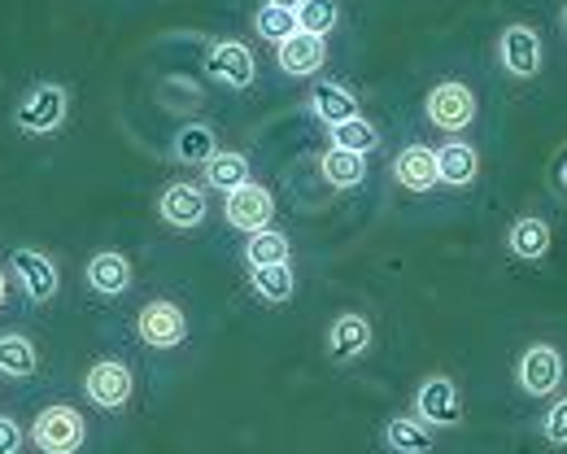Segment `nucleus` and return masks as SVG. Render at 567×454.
<instances>
[{
    "label": "nucleus",
    "instance_id": "nucleus-1",
    "mask_svg": "<svg viewBox=\"0 0 567 454\" xmlns=\"http://www.w3.org/2000/svg\"><path fill=\"white\" fill-rule=\"evenodd\" d=\"M27 442L35 454H79L87 446V415L74 402H49L35 411Z\"/></svg>",
    "mask_w": 567,
    "mask_h": 454
},
{
    "label": "nucleus",
    "instance_id": "nucleus-2",
    "mask_svg": "<svg viewBox=\"0 0 567 454\" xmlns=\"http://www.w3.org/2000/svg\"><path fill=\"white\" fill-rule=\"evenodd\" d=\"M79 384H83V398H87L96 411H105V415L127 411L132 398H136V372H132V363H127V359H114V354L92 359Z\"/></svg>",
    "mask_w": 567,
    "mask_h": 454
},
{
    "label": "nucleus",
    "instance_id": "nucleus-3",
    "mask_svg": "<svg viewBox=\"0 0 567 454\" xmlns=\"http://www.w3.org/2000/svg\"><path fill=\"white\" fill-rule=\"evenodd\" d=\"M71 114V92L62 83H35L18 105H13V123L22 136H53L66 127Z\"/></svg>",
    "mask_w": 567,
    "mask_h": 454
},
{
    "label": "nucleus",
    "instance_id": "nucleus-4",
    "mask_svg": "<svg viewBox=\"0 0 567 454\" xmlns=\"http://www.w3.org/2000/svg\"><path fill=\"white\" fill-rule=\"evenodd\" d=\"M9 280H18V289L27 293V302H35V306L53 302L58 289H62V271H58L53 254L31 249V245L9 249Z\"/></svg>",
    "mask_w": 567,
    "mask_h": 454
},
{
    "label": "nucleus",
    "instance_id": "nucleus-5",
    "mask_svg": "<svg viewBox=\"0 0 567 454\" xmlns=\"http://www.w3.org/2000/svg\"><path fill=\"white\" fill-rule=\"evenodd\" d=\"M136 337L148 350H179L188 337V314L171 298H153L136 310Z\"/></svg>",
    "mask_w": 567,
    "mask_h": 454
},
{
    "label": "nucleus",
    "instance_id": "nucleus-6",
    "mask_svg": "<svg viewBox=\"0 0 567 454\" xmlns=\"http://www.w3.org/2000/svg\"><path fill=\"white\" fill-rule=\"evenodd\" d=\"M424 110H427V123H432L436 132L458 136V132L472 127V118H476V96H472L467 83L445 79V83H436V87L427 92Z\"/></svg>",
    "mask_w": 567,
    "mask_h": 454
},
{
    "label": "nucleus",
    "instance_id": "nucleus-7",
    "mask_svg": "<svg viewBox=\"0 0 567 454\" xmlns=\"http://www.w3.org/2000/svg\"><path fill=\"white\" fill-rule=\"evenodd\" d=\"M415 420L427 429H454L463 420V389L450 376H427L415 389Z\"/></svg>",
    "mask_w": 567,
    "mask_h": 454
},
{
    "label": "nucleus",
    "instance_id": "nucleus-8",
    "mask_svg": "<svg viewBox=\"0 0 567 454\" xmlns=\"http://www.w3.org/2000/svg\"><path fill=\"white\" fill-rule=\"evenodd\" d=\"M515 380H519V389L528 398H550L564 384V354L555 345H546V341L528 345L524 359H519V368H515Z\"/></svg>",
    "mask_w": 567,
    "mask_h": 454
},
{
    "label": "nucleus",
    "instance_id": "nucleus-9",
    "mask_svg": "<svg viewBox=\"0 0 567 454\" xmlns=\"http://www.w3.org/2000/svg\"><path fill=\"white\" fill-rule=\"evenodd\" d=\"M223 219L236 227V231H262V227H271L276 219V197H271V188H262V184H245V188H236V193H227V202H223Z\"/></svg>",
    "mask_w": 567,
    "mask_h": 454
},
{
    "label": "nucleus",
    "instance_id": "nucleus-10",
    "mask_svg": "<svg viewBox=\"0 0 567 454\" xmlns=\"http://www.w3.org/2000/svg\"><path fill=\"white\" fill-rule=\"evenodd\" d=\"M83 285H87L96 298H123V293L136 285V267H132L127 254H118V249H101V254L87 258V267H83Z\"/></svg>",
    "mask_w": 567,
    "mask_h": 454
},
{
    "label": "nucleus",
    "instance_id": "nucleus-11",
    "mask_svg": "<svg viewBox=\"0 0 567 454\" xmlns=\"http://www.w3.org/2000/svg\"><path fill=\"white\" fill-rule=\"evenodd\" d=\"M497 58H502V66H506V75L515 79H533L542 71V35L533 31V27H524V22H515V27H506L502 31V44H497Z\"/></svg>",
    "mask_w": 567,
    "mask_h": 454
},
{
    "label": "nucleus",
    "instance_id": "nucleus-12",
    "mask_svg": "<svg viewBox=\"0 0 567 454\" xmlns=\"http://www.w3.org/2000/svg\"><path fill=\"white\" fill-rule=\"evenodd\" d=\"M206 193L197 188V184H188V179H179V184H166L162 188V197H157V215L166 219L171 227H202L206 224Z\"/></svg>",
    "mask_w": 567,
    "mask_h": 454
},
{
    "label": "nucleus",
    "instance_id": "nucleus-13",
    "mask_svg": "<svg viewBox=\"0 0 567 454\" xmlns=\"http://www.w3.org/2000/svg\"><path fill=\"white\" fill-rule=\"evenodd\" d=\"M371 337H375L371 332V319L358 314V310H346V314H337L328 323V354L337 363H354V359H362L371 350Z\"/></svg>",
    "mask_w": 567,
    "mask_h": 454
},
{
    "label": "nucleus",
    "instance_id": "nucleus-14",
    "mask_svg": "<svg viewBox=\"0 0 567 454\" xmlns=\"http://www.w3.org/2000/svg\"><path fill=\"white\" fill-rule=\"evenodd\" d=\"M206 66H210V75L218 79V83H227V87H249L254 75H258V62H254V53H249L240 40H218V44H210Z\"/></svg>",
    "mask_w": 567,
    "mask_h": 454
},
{
    "label": "nucleus",
    "instance_id": "nucleus-15",
    "mask_svg": "<svg viewBox=\"0 0 567 454\" xmlns=\"http://www.w3.org/2000/svg\"><path fill=\"white\" fill-rule=\"evenodd\" d=\"M40 376V345L27 332H0V380L27 384Z\"/></svg>",
    "mask_w": 567,
    "mask_h": 454
},
{
    "label": "nucleus",
    "instance_id": "nucleus-16",
    "mask_svg": "<svg viewBox=\"0 0 567 454\" xmlns=\"http://www.w3.org/2000/svg\"><path fill=\"white\" fill-rule=\"evenodd\" d=\"M276 58H280L284 75L306 79V75H315V71H323V58H328V49H323V40H319V35H306V31H297V35H288L284 44H276Z\"/></svg>",
    "mask_w": 567,
    "mask_h": 454
},
{
    "label": "nucleus",
    "instance_id": "nucleus-17",
    "mask_svg": "<svg viewBox=\"0 0 567 454\" xmlns=\"http://www.w3.org/2000/svg\"><path fill=\"white\" fill-rule=\"evenodd\" d=\"M481 175V153L472 149L467 141H445L436 149V179L450 188H467Z\"/></svg>",
    "mask_w": 567,
    "mask_h": 454
},
{
    "label": "nucleus",
    "instance_id": "nucleus-18",
    "mask_svg": "<svg viewBox=\"0 0 567 454\" xmlns=\"http://www.w3.org/2000/svg\"><path fill=\"white\" fill-rule=\"evenodd\" d=\"M393 175H398V184L411 188V193L436 188V184H441V179H436V149H427V145H406V149L393 157Z\"/></svg>",
    "mask_w": 567,
    "mask_h": 454
},
{
    "label": "nucleus",
    "instance_id": "nucleus-19",
    "mask_svg": "<svg viewBox=\"0 0 567 454\" xmlns=\"http://www.w3.org/2000/svg\"><path fill=\"white\" fill-rule=\"evenodd\" d=\"M310 110H315V118H323L328 127H341V123L358 118L354 92L341 87V83H328V79H319V83L310 87Z\"/></svg>",
    "mask_w": 567,
    "mask_h": 454
},
{
    "label": "nucleus",
    "instance_id": "nucleus-20",
    "mask_svg": "<svg viewBox=\"0 0 567 454\" xmlns=\"http://www.w3.org/2000/svg\"><path fill=\"white\" fill-rule=\"evenodd\" d=\"M384 446L393 454H427L432 451V429L420 424L415 415H393L384 424Z\"/></svg>",
    "mask_w": 567,
    "mask_h": 454
},
{
    "label": "nucleus",
    "instance_id": "nucleus-21",
    "mask_svg": "<svg viewBox=\"0 0 567 454\" xmlns=\"http://www.w3.org/2000/svg\"><path fill=\"white\" fill-rule=\"evenodd\" d=\"M175 162H184V166H206L214 153H218V136H214V127L206 123H188L179 136H175Z\"/></svg>",
    "mask_w": 567,
    "mask_h": 454
},
{
    "label": "nucleus",
    "instance_id": "nucleus-22",
    "mask_svg": "<svg viewBox=\"0 0 567 454\" xmlns=\"http://www.w3.org/2000/svg\"><path fill=\"white\" fill-rule=\"evenodd\" d=\"M506 245H511V254H515V258L537 262V258H546V254H550V227L528 215V219H519V224L511 227Z\"/></svg>",
    "mask_w": 567,
    "mask_h": 454
},
{
    "label": "nucleus",
    "instance_id": "nucleus-23",
    "mask_svg": "<svg viewBox=\"0 0 567 454\" xmlns=\"http://www.w3.org/2000/svg\"><path fill=\"white\" fill-rule=\"evenodd\" d=\"M206 184L218 188V193H236V188H245L249 184V162H245V153H214L210 162H206Z\"/></svg>",
    "mask_w": 567,
    "mask_h": 454
},
{
    "label": "nucleus",
    "instance_id": "nucleus-24",
    "mask_svg": "<svg viewBox=\"0 0 567 454\" xmlns=\"http://www.w3.org/2000/svg\"><path fill=\"white\" fill-rule=\"evenodd\" d=\"M254 293L262 298V302L271 306H284L292 302V293H297V280H292V267L288 262H276V267H254Z\"/></svg>",
    "mask_w": 567,
    "mask_h": 454
},
{
    "label": "nucleus",
    "instance_id": "nucleus-25",
    "mask_svg": "<svg viewBox=\"0 0 567 454\" xmlns=\"http://www.w3.org/2000/svg\"><path fill=\"white\" fill-rule=\"evenodd\" d=\"M319 171H323V179L332 184V188H358L362 179H367V166H362V157L358 153H346V149H332L319 157Z\"/></svg>",
    "mask_w": 567,
    "mask_h": 454
},
{
    "label": "nucleus",
    "instance_id": "nucleus-26",
    "mask_svg": "<svg viewBox=\"0 0 567 454\" xmlns=\"http://www.w3.org/2000/svg\"><path fill=\"white\" fill-rule=\"evenodd\" d=\"M245 262L249 267H276V262H288V236L280 227H262L249 236L245 245Z\"/></svg>",
    "mask_w": 567,
    "mask_h": 454
},
{
    "label": "nucleus",
    "instance_id": "nucleus-27",
    "mask_svg": "<svg viewBox=\"0 0 567 454\" xmlns=\"http://www.w3.org/2000/svg\"><path fill=\"white\" fill-rule=\"evenodd\" d=\"M292 13H297V31L323 40V35L341 22V0H301Z\"/></svg>",
    "mask_w": 567,
    "mask_h": 454
},
{
    "label": "nucleus",
    "instance_id": "nucleus-28",
    "mask_svg": "<svg viewBox=\"0 0 567 454\" xmlns=\"http://www.w3.org/2000/svg\"><path fill=\"white\" fill-rule=\"evenodd\" d=\"M254 31H258L262 40H271V44H284L288 35H297V13H292V9H280V4H262V9L254 13Z\"/></svg>",
    "mask_w": 567,
    "mask_h": 454
},
{
    "label": "nucleus",
    "instance_id": "nucleus-29",
    "mask_svg": "<svg viewBox=\"0 0 567 454\" xmlns=\"http://www.w3.org/2000/svg\"><path fill=\"white\" fill-rule=\"evenodd\" d=\"M332 141H337V149L346 153H371L375 145H380V132L358 114V118H350V123H341V127H332Z\"/></svg>",
    "mask_w": 567,
    "mask_h": 454
},
{
    "label": "nucleus",
    "instance_id": "nucleus-30",
    "mask_svg": "<svg viewBox=\"0 0 567 454\" xmlns=\"http://www.w3.org/2000/svg\"><path fill=\"white\" fill-rule=\"evenodd\" d=\"M542 433H546V442H550V446H567V398H559V402L546 411Z\"/></svg>",
    "mask_w": 567,
    "mask_h": 454
},
{
    "label": "nucleus",
    "instance_id": "nucleus-31",
    "mask_svg": "<svg viewBox=\"0 0 567 454\" xmlns=\"http://www.w3.org/2000/svg\"><path fill=\"white\" fill-rule=\"evenodd\" d=\"M22 446H27V429L9 411H0V454H22Z\"/></svg>",
    "mask_w": 567,
    "mask_h": 454
},
{
    "label": "nucleus",
    "instance_id": "nucleus-32",
    "mask_svg": "<svg viewBox=\"0 0 567 454\" xmlns=\"http://www.w3.org/2000/svg\"><path fill=\"white\" fill-rule=\"evenodd\" d=\"M9 302V267H0V310Z\"/></svg>",
    "mask_w": 567,
    "mask_h": 454
},
{
    "label": "nucleus",
    "instance_id": "nucleus-33",
    "mask_svg": "<svg viewBox=\"0 0 567 454\" xmlns=\"http://www.w3.org/2000/svg\"><path fill=\"white\" fill-rule=\"evenodd\" d=\"M267 4H280V9H297L301 0H267Z\"/></svg>",
    "mask_w": 567,
    "mask_h": 454
},
{
    "label": "nucleus",
    "instance_id": "nucleus-34",
    "mask_svg": "<svg viewBox=\"0 0 567 454\" xmlns=\"http://www.w3.org/2000/svg\"><path fill=\"white\" fill-rule=\"evenodd\" d=\"M564 22H567V4H564Z\"/></svg>",
    "mask_w": 567,
    "mask_h": 454
}]
</instances>
